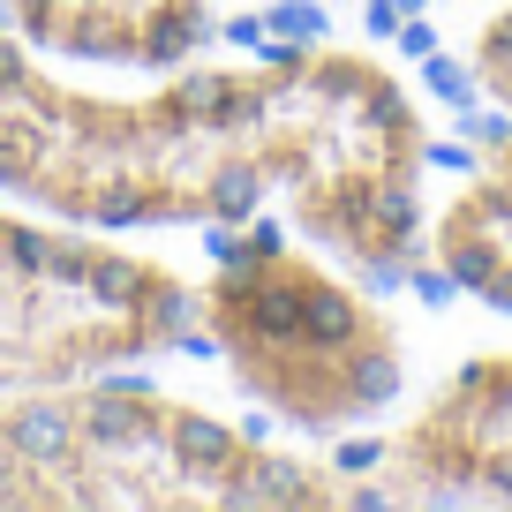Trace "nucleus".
Here are the masks:
<instances>
[{"mask_svg": "<svg viewBox=\"0 0 512 512\" xmlns=\"http://www.w3.org/2000/svg\"><path fill=\"white\" fill-rule=\"evenodd\" d=\"M339 452L377 505H512V339L467 347Z\"/></svg>", "mask_w": 512, "mask_h": 512, "instance_id": "5", "label": "nucleus"}, {"mask_svg": "<svg viewBox=\"0 0 512 512\" xmlns=\"http://www.w3.org/2000/svg\"><path fill=\"white\" fill-rule=\"evenodd\" d=\"M460 76H467V98L497 121H512V0H490L475 16L460 46Z\"/></svg>", "mask_w": 512, "mask_h": 512, "instance_id": "8", "label": "nucleus"}, {"mask_svg": "<svg viewBox=\"0 0 512 512\" xmlns=\"http://www.w3.org/2000/svg\"><path fill=\"white\" fill-rule=\"evenodd\" d=\"M189 347H204L264 430L332 452L415 392V339L384 279L354 272L279 211L204 234Z\"/></svg>", "mask_w": 512, "mask_h": 512, "instance_id": "3", "label": "nucleus"}, {"mask_svg": "<svg viewBox=\"0 0 512 512\" xmlns=\"http://www.w3.org/2000/svg\"><path fill=\"white\" fill-rule=\"evenodd\" d=\"M0 23L46 61L121 83L226 46V0H0Z\"/></svg>", "mask_w": 512, "mask_h": 512, "instance_id": "6", "label": "nucleus"}, {"mask_svg": "<svg viewBox=\"0 0 512 512\" xmlns=\"http://www.w3.org/2000/svg\"><path fill=\"white\" fill-rule=\"evenodd\" d=\"M196 264L0 196V384L159 369L189 354Z\"/></svg>", "mask_w": 512, "mask_h": 512, "instance_id": "4", "label": "nucleus"}, {"mask_svg": "<svg viewBox=\"0 0 512 512\" xmlns=\"http://www.w3.org/2000/svg\"><path fill=\"white\" fill-rule=\"evenodd\" d=\"M422 279L482 317H512V121L482 113L460 136L422 219Z\"/></svg>", "mask_w": 512, "mask_h": 512, "instance_id": "7", "label": "nucleus"}, {"mask_svg": "<svg viewBox=\"0 0 512 512\" xmlns=\"http://www.w3.org/2000/svg\"><path fill=\"white\" fill-rule=\"evenodd\" d=\"M369 475L151 369L0 384V512H354Z\"/></svg>", "mask_w": 512, "mask_h": 512, "instance_id": "2", "label": "nucleus"}, {"mask_svg": "<svg viewBox=\"0 0 512 512\" xmlns=\"http://www.w3.org/2000/svg\"><path fill=\"white\" fill-rule=\"evenodd\" d=\"M445 113L377 38H264L256 53L98 83L0 23V196L98 234H219L294 219L354 272L422 279Z\"/></svg>", "mask_w": 512, "mask_h": 512, "instance_id": "1", "label": "nucleus"}]
</instances>
